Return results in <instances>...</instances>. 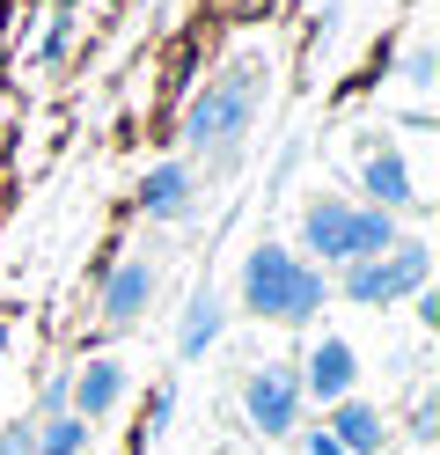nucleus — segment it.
Here are the masks:
<instances>
[{"mask_svg":"<svg viewBox=\"0 0 440 455\" xmlns=\"http://www.w3.org/2000/svg\"><path fill=\"white\" fill-rule=\"evenodd\" d=\"M257 103H264V60H235V67H220V74L191 96V110H184V148L213 169V177L235 169V155H243V140H250V125H257Z\"/></svg>","mask_w":440,"mask_h":455,"instance_id":"f257e3e1","label":"nucleus"},{"mask_svg":"<svg viewBox=\"0 0 440 455\" xmlns=\"http://www.w3.org/2000/svg\"><path fill=\"white\" fill-rule=\"evenodd\" d=\"M243 308L257 323H286V331H308L323 308H331V272H316L293 243L264 235L250 258H243Z\"/></svg>","mask_w":440,"mask_h":455,"instance_id":"f03ea898","label":"nucleus"},{"mask_svg":"<svg viewBox=\"0 0 440 455\" xmlns=\"http://www.w3.org/2000/svg\"><path fill=\"white\" fill-rule=\"evenodd\" d=\"M426 279H433V250H426V235H396L381 258L345 265V272H338V294L360 301V308H396V301L419 294Z\"/></svg>","mask_w":440,"mask_h":455,"instance_id":"7ed1b4c3","label":"nucleus"},{"mask_svg":"<svg viewBox=\"0 0 440 455\" xmlns=\"http://www.w3.org/2000/svg\"><path fill=\"white\" fill-rule=\"evenodd\" d=\"M301 375H293V360H264L250 367V382H243V419L257 426L264 441H293L301 434Z\"/></svg>","mask_w":440,"mask_h":455,"instance_id":"20e7f679","label":"nucleus"},{"mask_svg":"<svg viewBox=\"0 0 440 455\" xmlns=\"http://www.w3.org/2000/svg\"><path fill=\"white\" fill-rule=\"evenodd\" d=\"M293 375H301V396H308V404H338V396H352V382H360V353H352L345 338L323 331L316 346L293 360Z\"/></svg>","mask_w":440,"mask_h":455,"instance_id":"39448f33","label":"nucleus"},{"mask_svg":"<svg viewBox=\"0 0 440 455\" xmlns=\"http://www.w3.org/2000/svg\"><path fill=\"white\" fill-rule=\"evenodd\" d=\"M345 235H352V198L316 191L301 206V250H308V265L316 272H338L345 265Z\"/></svg>","mask_w":440,"mask_h":455,"instance_id":"423d86ee","label":"nucleus"},{"mask_svg":"<svg viewBox=\"0 0 440 455\" xmlns=\"http://www.w3.org/2000/svg\"><path fill=\"white\" fill-rule=\"evenodd\" d=\"M125 389H132V375H125V360H110V353H96V360H81V367H74L67 411L96 426V419H110L117 404H125Z\"/></svg>","mask_w":440,"mask_h":455,"instance_id":"0eeeda50","label":"nucleus"},{"mask_svg":"<svg viewBox=\"0 0 440 455\" xmlns=\"http://www.w3.org/2000/svg\"><path fill=\"white\" fill-rule=\"evenodd\" d=\"M147 301H155V258H117L110 265V279H103V323L110 331H132L140 316H147Z\"/></svg>","mask_w":440,"mask_h":455,"instance_id":"6e6552de","label":"nucleus"},{"mask_svg":"<svg viewBox=\"0 0 440 455\" xmlns=\"http://www.w3.org/2000/svg\"><path fill=\"white\" fill-rule=\"evenodd\" d=\"M360 191H367V206H381V213H419V184H411V162L396 155V148H367V162H360Z\"/></svg>","mask_w":440,"mask_h":455,"instance_id":"1a4fd4ad","label":"nucleus"},{"mask_svg":"<svg viewBox=\"0 0 440 455\" xmlns=\"http://www.w3.org/2000/svg\"><path fill=\"white\" fill-rule=\"evenodd\" d=\"M198 206V169L191 162H155L140 177V213L147 220H184Z\"/></svg>","mask_w":440,"mask_h":455,"instance_id":"9d476101","label":"nucleus"},{"mask_svg":"<svg viewBox=\"0 0 440 455\" xmlns=\"http://www.w3.org/2000/svg\"><path fill=\"white\" fill-rule=\"evenodd\" d=\"M323 434L345 455H381L389 448V419H381V404H367V396H338L331 419H323Z\"/></svg>","mask_w":440,"mask_h":455,"instance_id":"9b49d317","label":"nucleus"},{"mask_svg":"<svg viewBox=\"0 0 440 455\" xmlns=\"http://www.w3.org/2000/svg\"><path fill=\"white\" fill-rule=\"evenodd\" d=\"M220 323H228L220 287H198V294L184 301V323H176V360H205V353L220 346Z\"/></svg>","mask_w":440,"mask_h":455,"instance_id":"f8f14e48","label":"nucleus"},{"mask_svg":"<svg viewBox=\"0 0 440 455\" xmlns=\"http://www.w3.org/2000/svg\"><path fill=\"white\" fill-rule=\"evenodd\" d=\"M404 235V220L396 213H381V206H352V235H345V265H367V258H381ZM338 265V272H345Z\"/></svg>","mask_w":440,"mask_h":455,"instance_id":"ddd939ff","label":"nucleus"},{"mask_svg":"<svg viewBox=\"0 0 440 455\" xmlns=\"http://www.w3.org/2000/svg\"><path fill=\"white\" fill-rule=\"evenodd\" d=\"M29 426H37V455H88V434H96L74 411H52V419H29Z\"/></svg>","mask_w":440,"mask_h":455,"instance_id":"4468645a","label":"nucleus"},{"mask_svg":"<svg viewBox=\"0 0 440 455\" xmlns=\"http://www.w3.org/2000/svg\"><path fill=\"white\" fill-rule=\"evenodd\" d=\"M169 411H176V382H155V389H147V419H140V448L169 426Z\"/></svg>","mask_w":440,"mask_h":455,"instance_id":"2eb2a0df","label":"nucleus"},{"mask_svg":"<svg viewBox=\"0 0 440 455\" xmlns=\"http://www.w3.org/2000/svg\"><path fill=\"white\" fill-rule=\"evenodd\" d=\"M67 389H74V367H52V375L37 382V411H29V419H52V411H67Z\"/></svg>","mask_w":440,"mask_h":455,"instance_id":"dca6fc26","label":"nucleus"},{"mask_svg":"<svg viewBox=\"0 0 440 455\" xmlns=\"http://www.w3.org/2000/svg\"><path fill=\"white\" fill-rule=\"evenodd\" d=\"M433 67H440V52L419 37V44H411V60H404V81H411V89H433Z\"/></svg>","mask_w":440,"mask_h":455,"instance_id":"f3484780","label":"nucleus"},{"mask_svg":"<svg viewBox=\"0 0 440 455\" xmlns=\"http://www.w3.org/2000/svg\"><path fill=\"white\" fill-rule=\"evenodd\" d=\"M0 455H37V426H29V419H8V426H0Z\"/></svg>","mask_w":440,"mask_h":455,"instance_id":"a211bd4d","label":"nucleus"},{"mask_svg":"<svg viewBox=\"0 0 440 455\" xmlns=\"http://www.w3.org/2000/svg\"><path fill=\"white\" fill-rule=\"evenodd\" d=\"M440 434V396H419L411 404V441H433Z\"/></svg>","mask_w":440,"mask_h":455,"instance_id":"6ab92c4d","label":"nucleus"},{"mask_svg":"<svg viewBox=\"0 0 440 455\" xmlns=\"http://www.w3.org/2000/svg\"><path fill=\"white\" fill-rule=\"evenodd\" d=\"M67 37H74V22L59 15V22H52V37H44V52H37V67H59V52H67Z\"/></svg>","mask_w":440,"mask_h":455,"instance_id":"aec40b11","label":"nucleus"},{"mask_svg":"<svg viewBox=\"0 0 440 455\" xmlns=\"http://www.w3.org/2000/svg\"><path fill=\"white\" fill-rule=\"evenodd\" d=\"M293 441H301V455H345L331 434H323V426H301V434H293Z\"/></svg>","mask_w":440,"mask_h":455,"instance_id":"412c9836","label":"nucleus"},{"mask_svg":"<svg viewBox=\"0 0 440 455\" xmlns=\"http://www.w3.org/2000/svg\"><path fill=\"white\" fill-rule=\"evenodd\" d=\"M411 301H419V323L433 331V323H440V287H419V294H411Z\"/></svg>","mask_w":440,"mask_h":455,"instance_id":"4be33fe9","label":"nucleus"}]
</instances>
